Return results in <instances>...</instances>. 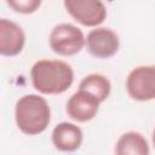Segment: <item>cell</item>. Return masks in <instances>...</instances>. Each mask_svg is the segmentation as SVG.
Returning <instances> with one entry per match:
<instances>
[{
    "mask_svg": "<svg viewBox=\"0 0 155 155\" xmlns=\"http://www.w3.org/2000/svg\"><path fill=\"white\" fill-rule=\"evenodd\" d=\"M31 84L44 94H59L65 92L74 81L71 67L58 59L38 61L30 71Z\"/></svg>",
    "mask_w": 155,
    "mask_h": 155,
    "instance_id": "cell-1",
    "label": "cell"
},
{
    "mask_svg": "<svg viewBox=\"0 0 155 155\" xmlns=\"http://www.w3.org/2000/svg\"><path fill=\"white\" fill-rule=\"evenodd\" d=\"M64 6L67 12L85 27H97L107 17L102 0H64Z\"/></svg>",
    "mask_w": 155,
    "mask_h": 155,
    "instance_id": "cell-5",
    "label": "cell"
},
{
    "mask_svg": "<svg viewBox=\"0 0 155 155\" xmlns=\"http://www.w3.org/2000/svg\"><path fill=\"white\" fill-rule=\"evenodd\" d=\"M48 42L53 52L61 56H74L82 50L86 39L78 27L62 23L52 29Z\"/></svg>",
    "mask_w": 155,
    "mask_h": 155,
    "instance_id": "cell-3",
    "label": "cell"
},
{
    "mask_svg": "<svg viewBox=\"0 0 155 155\" xmlns=\"http://www.w3.org/2000/svg\"><path fill=\"white\" fill-rule=\"evenodd\" d=\"M79 90H84L93 94L101 103L104 102L111 90L110 81L101 74H91L84 78L79 85Z\"/></svg>",
    "mask_w": 155,
    "mask_h": 155,
    "instance_id": "cell-11",
    "label": "cell"
},
{
    "mask_svg": "<svg viewBox=\"0 0 155 155\" xmlns=\"http://www.w3.org/2000/svg\"><path fill=\"white\" fill-rule=\"evenodd\" d=\"M119 46V36L108 28L92 29L86 38L87 51L97 58H109L114 56L117 52Z\"/></svg>",
    "mask_w": 155,
    "mask_h": 155,
    "instance_id": "cell-6",
    "label": "cell"
},
{
    "mask_svg": "<svg viewBox=\"0 0 155 155\" xmlns=\"http://www.w3.org/2000/svg\"><path fill=\"white\" fill-rule=\"evenodd\" d=\"M24 42L25 35L22 28L18 24L2 18L0 21V53L7 57L16 56L23 50Z\"/></svg>",
    "mask_w": 155,
    "mask_h": 155,
    "instance_id": "cell-8",
    "label": "cell"
},
{
    "mask_svg": "<svg viewBox=\"0 0 155 155\" xmlns=\"http://www.w3.org/2000/svg\"><path fill=\"white\" fill-rule=\"evenodd\" d=\"M50 107L40 96L25 94L16 103V124L25 134L35 136L44 132L50 124Z\"/></svg>",
    "mask_w": 155,
    "mask_h": 155,
    "instance_id": "cell-2",
    "label": "cell"
},
{
    "mask_svg": "<svg viewBox=\"0 0 155 155\" xmlns=\"http://www.w3.org/2000/svg\"><path fill=\"white\" fill-rule=\"evenodd\" d=\"M99 101L91 93L79 90L75 92L67 103V113L69 117L79 122L92 120L99 109Z\"/></svg>",
    "mask_w": 155,
    "mask_h": 155,
    "instance_id": "cell-7",
    "label": "cell"
},
{
    "mask_svg": "<svg viewBox=\"0 0 155 155\" xmlns=\"http://www.w3.org/2000/svg\"><path fill=\"white\" fill-rule=\"evenodd\" d=\"M153 144L155 147V130H154V133H153Z\"/></svg>",
    "mask_w": 155,
    "mask_h": 155,
    "instance_id": "cell-13",
    "label": "cell"
},
{
    "mask_svg": "<svg viewBox=\"0 0 155 155\" xmlns=\"http://www.w3.org/2000/svg\"><path fill=\"white\" fill-rule=\"evenodd\" d=\"M126 90L134 101L145 102L155 99V65L134 68L127 76Z\"/></svg>",
    "mask_w": 155,
    "mask_h": 155,
    "instance_id": "cell-4",
    "label": "cell"
},
{
    "mask_svg": "<svg viewBox=\"0 0 155 155\" xmlns=\"http://www.w3.org/2000/svg\"><path fill=\"white\" fill-rule=\"evenodd\" d=\"M52 143L62 151H74L82 143V131L70 122H61L52 131Z\"/></svg>",
    "mask_w": 155,
    "mask_h": 155,
    "instance_id": "cell-9",
    "label": "cell"
},
{
    "mask_svg": "<svg viewBox=\"0 0 155 155\" xmlns=\"http://www.w3.org/2000/svg\"><path fill=\"white\" fill-rule=\"evenodd\" d=\"M115 153L117 155H148L149 145L147 139L138 132L124 133L115 147Z\"/></svg>",
    "mask_w": 155,
    "mask_h": 155,
    "instance_id": "cell-10",
    "label": "cell"
},
{
    "mask_svg": "<svg viewBox=\"0 0 155 155\" xmlns=\"http://www.w3.org/2000/svg\"><path fill=\"white\" fill-rule=\"evenodd\" d=\"M6 2L13 11L23 15L35 12L41 5V0H6Z\"/></svg>",
    "mask_w": 155,
    "mask_h": 155,
    "instance_id": "cell-12",
    "label": "cell"
}]
</instances>
